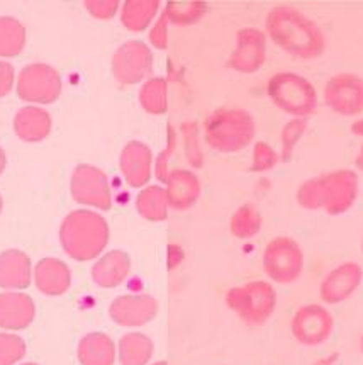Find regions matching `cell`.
Wrapping results in <instances>:
<instances>
[{"mask_svg":"<svg viewBox=\"0 0 363 365\" xmlns=\"http://www.w3.org/2000/svg\"><path fill=\"white\" fill-rule=\"evenodd\" d=\"M36 306L28 294L9 291L0 294V328L24 329L33 323Z\"/></svg>","mask_w":363,"mask_h":365,"instance_id":"17","label":"cell"},{"mask_svg":"<svg viewBox=\"0 0 363 365\" xmlns=\"http://www.w3.org/2000/svg\"><path fill=\"white\" fill-rule=\"evenodd\" d=\"M6 165H7V157H6V151H4L2 146H0V173L6 170Z\"/></svg>","mask_w":363,"mask_h":365,"instance_id":"39","label":"cell"},{"mask_svg":"<svg viewBox=\"0 0 363 365\" xmlns=\"http://www.w3.org/2000/svg\"><path fill=\"white\" fill-rule=\"evenodd\" d=\"M355 165H357L358 170L363 172V146H362L360 153H358V157H357V160H355Z\"/></svg>","mask_w":363,"mask_h":365,"instance_id":"40","label":"cell"},{"mask_svg":"<svg viewBox=\"0 0 363 365\" xmlns=\"http://www.w3.org/2000/svg\"><path fill=\"white\" fill-rule=\"evenodd\" d=\"M358 195V175L353 170H335L304 182L298 190V202L309 211L325 209L340 216L352 209Z\"/></svg>","mask_w":363,"mask_h":365,"instance_id":"2","label":"cell"},{"mask_svg":"<svg viewBox=\"0 0 363 365\" xmlns=\"http://www.w3.org/2000/svg\"><path fill=\"white\" fill-rule=\"evenodd\" d=\"M267 58V38L258 29H243L231 55V66L243 73H253L262 68Z\"/></svg>","mask_w":363,"mask_h":365,"instance_id":"15","label":"cell"},{"mask_svg":"<svg viewBox=\"0 0 363 365\" xmlns=\"http://www.w3.org/2000/svg\"><path fill=\"white\" fill-rule=\"evenodd\" d=\"M278 162V155L272 146L263 143V141H258L255 145L253 150V165H251V170L253 172H265L273 168Z\"/></svg>","mask_w":363,"mask_h":365,"instance_id":"33","label":"cell"},{"mask_svg":"<svg viewBox=\"0 0 363 365\" xmlns=\"http://www.w3.org/2000/svg\"><path fill=\"white\" fill-rule=\"evenodd\" d=\"M158 308L152 296H119L110 302L109 316L119 327H143L158 314Z\"/></svg>","mask_w":363,"mask_h":365,"instance_id":"13","label":"cell"},{"mask_svg":"<svg viewBox=\"0 0 363 365\" xmlns=\"http://www.w3.org/2000/svg\"><path fill=\"white\" fill-rule=\"evenodd\" d=\"M153 365H168L167 362H157V364H153Z\"/></svg>","mask_w":363,"mask_h":365,"instance_id":"43","label":"cell"},{"mask_svg":"<svg viewBox=\"0 0 363 365\" xmlns=\"http://www.w3.org/2000/svg\"><path fill=\"white\" fill-rule=\"evenodd\" d=\"M229 228L236 238H253L262 230V215L253 204H245L233 215Z\"/></svg>","mask_w":363,"mask_h":365,"instance_id":"28","label":"cell"},{"mask_svg":"<svg viewBox=\"0 0 363 365\" xmlns=\"http://www.w3.org/2000/svg\"><path fill=\"white\" fill-rule=\"evenodd\" d=\"M34 282H36L38 291L44 296L56 297L68 291L72 275L65 262L48 257L38 262L34 269Z\"/></svg>","mask_w":363,"mask_h":365,"instance_id":"18","label":"cell"},{"mask_svg":"<svg viewBox=\"0 0 363 365\" xmlns=\"http://www.w3.org/2000/svg\"><path fill=\"white\" fill-rule=\"evenodd\" d=\"M14 131L22 141L38 143L50 135L51 115L41 108L28 106L17 110L14 118Z\"/></svg>","mask_w":363,"mask_h":365,"instance_id":"22","label":"cell"},{"mask_svg":"<svg viewBox=\"0 0 363 365\" xmlns=\"http://www.w3.org/2000/svg\"><path fill=\"white\" fill-rule=\"evenodd\" d=\"M109 225L94 211L70 212L61 222L60 242L68 257L87 262L99 257L109 243Z\"/></svg>","mask_w":363,"mask_h":365,"instance_id":"3","label":"cell"},{"mask_svg":"<svg viewBox=\"0 0 363 365\" xmlns=\"http://www.w3.org/2000/svg\"><path fill=\"white\" fill-rule=\"evenodd\" d=\"M340 360V354H331V355H327V357H322V359H320V360H316V362H314L312 365H336V362H338Z\"/></svg>","mask_w":363,"mask_h":365,"instance_id":"37","label":"cell"},{"mask_svg":"<svg viewBox=\"0 0 363 365\" xmlns=\"http://www.w3.org/2000/svg\"><path fill=\"white\" fill-rule=\"evenodd\" d=\"M160 2L158 0H127L122 4L121 22L132 33H141L157 16Z\"/></svg>","mask_w":363,"mask_h":365,"instance_id":"25","label":"cell"},{"mask_svg":"<svg viewBox=\"0 0 363 365\" xmlns=\"http://www.w3.org/2000/svg\"><path fill=\"white\" fill-rule=\"evenodd\" d=\"M165 184L168 206L179 209V211L192 207L201 195V182L196 173L189 170L170 172Z\"/></svg>","mask_w":363,"mask_h":365,"instance_id":"20","label":"cell"},{"mask_svg":"<svg viewBox=\"0 0 363 365\" xmlns=\"http://www.w3.org/2000/svg\"><path fill=\"white\" fill-rule=\"evenodd\" d=\"M131 272V258L126 252L112 250L105 253L95 265L92 267V279L99 287H117L127 279Z\"/></svg>","mask_w":363,"mask_h":365,"instance_id":"21","label":"cell"},{"mask_svg":"<svg viewBox=\"0 0 363 365\" xmlns=\"http://www.w3.org/2000/svg\"><path fill=\"white\" fill-rule=\"evenodd\" d=\"M31 258L28 253L16 250H6L0 253V287L16 291V289H26L31 284Z\"/></svg>","mask_w":363,"mask_h":365,"instance_id":"19","label":"cell"},{"mask_svg":"<svg viewBox=\"0 0 363 365\" xmlns=\"http://www.w3.org/2000/svg\"><path fill=\"white\" fill-rule=\"evenodd\" d=\"M206 12V6L199 2H170L167 4L165 16L168 22L175 24H192L201 19Z\"/></svg>","mask_w":363,"mask_h":365,"instance_id":"30","label":"cell"},{"mask_svg":"<svg viewBox=\"0 0 363 365\" xmlns=\"http://www.w3.org/2000/svg\"><path fill=\"white\" fill-rule=\"evenodd\" d=\"M2 209H4V199H2V194H0V215H2Z\"/></svg>","mask_w":363,"mask_h":365,"instance_id":"41","label":"cell"},{"mask_svg":"<svg viewBox=\"0 0 363 365\" xmlns=\"http://www.w3.org/2000/svg\"><path fill=\"white\" fill-rule=\"evenodd\" d=\"M140 102L149 114H163L167 110V80L152 78L141 87Z\"/></svg>","mask_w":363,"mask_h":365,"instance_id":"29","label":"cell"},{"mask_svg":"<svg viewBox=\"0 0 363 365\" xmlns=\"http://www.w3.org/2000/svg\"><path fill=\"white\" fill-rule=\"evenodd\" d=\"M307 129V121L304 118L299 119H292L283 126L282 135H280V141H282V155L280 160L282 162H290L292 157H294V150L295 145L299 143L300 138Z\"/></svg>","mask_w":363,"mask_h":365,"instance_id":"31","label":"cell"},{"mask_svg":"<svg viewBox=\"0 0 363 365\" xmlns=\"http://www.w3.org/2000/svg\"><path fill=\"white\" fill-rule=\"evenodd\" d=\"M327 108L342 115L363 113V78L355 73H340L327 80L325 87Z\"/></svg>","mask_w":363,"mask_h":365,"instance_id":"11","label":"cell"},{"mask_svg":"<svg viewBox=\"0 0 363 365\" xmlns=\"http://www.w3.org/2000/svg\"><path fill=\"white\" fill-rule=\"evenodd\" d=\"M255 138V121L246 110L223 108L206 123V141L214 150L233 153L246 148Z\"/></svg>","mask_w":363,"mask_h":365,"instance_id":"4","label":"cell"},{"mask_svg":"<svg viewBox=\"0 0 363 365\" xmlns=\"http://www.w3.org/2000/svg\"><path fill=\"white\" fill-rule=\"evenodd\" d=\"M119 364L148 365L153 355V341L143 333H127L119 340Z\"/></svg>","mask_w":363,"mask_h":365,"instance_id":"24","label":"cell"},{"mask_svg":"<svg viewBox=\"0 0 363 365\" xmlns=\"http://www.w3.org/2000/svg\"><path fill=\"white\" fill-rule=\"evenodd\" d=\"M136 209L144 220L163 221L168 216V199L165 189L158 185H149L141 190L136 197Z\"/></svg>","mask_w":363,"mask_h":365,"instance_id":"26","label":"cell"},{"mask_svg":"<svg viewBox=\"0 0 363 365\" xmlns=\"http://www.w3.org/2000/svg\"><path fill=\"white\" fill-rule=\"evenodd\" d=\"M153 55L141 41H127L117 48L112 56V73L117 82L132 86L148 77L152 72Z\"/></svg>","mask_w":363,"mask_h":365,"instance_id":"12","label":"cell"},{"mask_svg":"<svg viewBox=\"0 0 363 365\" xmlns=\"http://www.w3.org/2000/svg\"><path fill=\"white\" fill-rule=\"evenodd\" d=\"M362 253H363V243H362Z\"/></svg>","mask_w":363,"mask_h":365,"instance_id":"45","label":"cell"},{"mask_svg":"<svg viewBox=\"0 0 363 365\" xmlns=\"http://www.w3.org/2000/svg\"><path fill=\"white\" fill-rule=\"evenodd\" d=\"M226 302L246 324L262 327L275 311L277 292L265 280H255L231 289L226 296Z\"/></svg>","mask_w":363,"mask_h":365,"instance_id":"5","label":"cell"},{"mask_svg":"<svg viewBox=\"0 0 363 365\" xmlns=\"http://www.w3.org/2000/svg\"><path fill=\"white\" fill-rule=\"evenodd\" d=\"M352 131H353V135L363 136V119H362V121H357V123L352 124Z\"/></svg>","mask_w":363,"mask_h":365,"instance_id":"38","label":"cell"},{"mask_svg":"<svg viewBox=\"0 0 363 365\" xmlns=\"http://www.w3.org/2000/svg\"><path fill=\"white\" fill-rule=\"evenodd\" d=\"M362 280L363 270L355 262H347V264L338 265L322 280L320 287L321 299L326 304H340V302L347 301L360 287Z\"/></svg>","mask_w":363,"mask_h":365,"instance_id":"14","label":"cell"},{"mask_svg":"<svg viewBox=\"0 0 363 365\" xmlns=\"http://www.w3.org/2000/svg\"><path fill=\"white\" fill-rule=\"evenodd\" d=\"M168 19L163 12L160 19H158L157 24L153 26L152 33H149V41H152L153 46H157L158 50H165L167 48V38H168Z\"/></svg>","mask_w":363,"mask_h":365,"instance_id":"35","label":"cell"},{"mask_svg":"<svg viewBox=\"0 0 363 365\" xmlns=\"http://www.w3.org/2000/svg\"><path fill=\"white\" fill-rule=\"evenodd\" d=\"M16 72L14 66L7 61H0V97H6L14 87Z\"/></svg>","mask_w":363,"mask_h":365,"instance_id":"36","label":"cell"},{"mask_svg":"<svg viewBox=\"0 0 363 365\" xmlns=\"http://www.w3.org/2000/svg\"><path fill=\"white\" fill-rule=\"evenodd\" d=\"M26 341L14 333H0V365H16L24 359Z\"/></svg>","mask_w":363,"mask_h":365,"instance_id":"32","label":"cell"},{"mask_svg":"<svg viewBox=\"0 0 363 365\" xmlns=\"http://www.w3.org/2000/svg\"><path fill=\"white\" fill-rule=\"evenodd\" d=\"M77 354L82 365H114L117 351L105 333H88L78 341Z\"/></svg>","mask_w":363,"mask_h":365,"instance_id":"23","label":"cell"},{"mask_svg":"<svg viewBox=\"0 0 363 365\" xmlns=\"http://www.w3.org/2000/svg\"><path fill=\"white\" fill-rule=\"evenodd\" d=\"M22 365H38V364H34V362H28V364H22Z\"/></svg>","mask_w":363,"mask_h":365,"instance_id":"44","label":"cell"},{"mask_svg":"<svg viewBox=\"0 0 363 365\" xmlns=\"http://www.w3.org/2000/svg\"><path fill=\"white\" fill-rule=\"evenodd\" d=\"M292 335L305 346L325 344L335 329V319L330 311L320 304H305L292 318Z\"/></svg>","mask_w":363,"mask_h":365,"instance_id":"10","label":"cell"},{"mask_svg":"<svg viewBox=\"0 0 363 365\" xmlns=\"http://www.w3.org/2000/svg\"><path fill=\"white\" fill-rule=\"evenodd\" d=\"M267 92L277 108L298 118L312 114L317 104L316 88L298 73L283 72L270 78Z\"/></svg>","mask_w":363,"mask_h":365,"instance_id":"6","label":"cell"},{"mask_svg":"<svg viewBox=\"0 0 363 365\" xmlns=\"http://www.w3.org/2000/svg\"><path fill=\"white\" fill-rule=\"evenodd\" d=\"M28 33L14 17H0V56H17L24 50Z\"/></svg>","mask_w":363,"mask_h":365,"instance_id":"27","label":"cell"},{"mask_svg":"<svg viewBox=\"0 0 363 365\" xmlns=\"http://www.w3.org/2000/svg\"><path fill=\"white\" fill-rule=\"evenodd\" d=\"M119 167L127 184L135 189L143 187L152 177V151L141 141H130L124 146Z\"/></svg>","mask_w":363,"mask_h":365,"instance_id":"16","label":"cell"},{"mask_svg":"<svg viewBox=\"0 0 363 365\" xmlns=\"http://www.w3.org/2000/svg\"><path fill=\"white\" fill-rule=\"evenodd\" d=\"M263 269L277 284H292L304 270V253L295 240L277 237L263 252Z\"/></svg>","mask_w":363,"mask_h":365,"instance_id":"7","label":"cell"},{"mask_svg":"<svg viewBox=\"0 0 363 365\" xmlns=\"http://www.w3.org/2000/svg\"><path fill=\"white\" fill-rule=\"evenodd\" d=\"M70 190L77 202L109 211L112 206V195L107 175L100 168L82 163L73 170Z\"/></svg>","mask_w":363,"mask_h":365,"instance_id":"9","label":"cell"},{"mask_svg":"<svg viewBox=\"0 0 363 365\" xmlns=\"http://www.w3.org/2000/svg\"><path fill=\"white\" fill-rule=\"evenodd\" d=\"M119 6L121 4L117 0H90V2H85L88 12L94 17H99V19H110V17H114Z\"/></svg>","mask_w":363,"mask_h":365,"instance_id":"34","label":"cell"},{"mask_svg":"<svg viewBox=\"0 0 363 365\" xmlns=\"http://www.w3.org/2000/svg\"><path fill=\"white\" fill-rule=\"evenodd\" d=\"M267 31L277 46L290 55L311 60L325 53V34L316 22L299 9L289 6L273 7L268 12Z\"/></svg>","mask_w":363,"mask_h":365,"instance_id":"1","label":"cell"},{"mask_svg":"<svg viewBox=\"0 0 363 365\" xmlns=\"http://www.w3.org/2000/svg\"><path fill=\"white\" fill-rule=\"evenodd\" d=\"M360 350H362V354H363V335L360 338Z\"/></svg>","mask_w":363,"mask_h":365,"instance_id":"42","label":"cell"},{"mask_svg":"<svg viewBox=\"0 0 363 365\" xmlns=\"http://www.w3.org/2000/svg\"><path fill=\"white\" fill-rule=\"evenodd\" d=\"M16 88L22 101L34 104H53L61 93V78L53 66L33 63L22 68Z\"/></svg>","mask_w":363,"mask_h":365,"instance_id":"8","label":"cell"}]
</instances>
